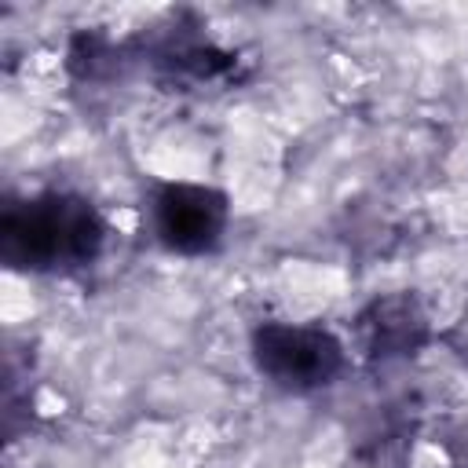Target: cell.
Segmentation results:
<instances>
[{"mask_svg": "<svg viewBox=\"0 0 468 468\" xmlns=\"http://www.w3.org/2000/svg\"><path fill=\"white\" fill-rule=\"evenodd\" d=\"M106 249L102 212L73 190H37L0 212V260L26 274H69Z\"/></svg>", "mask_w": 468, "mask_h": 468, "instance_id": "cell-1", "label": "cell"}, {"mask_svg": "<svg viewBox=\"0 0 468 468\" xmlns=\"http://www.w3.org/2000/svg\"><path fill=\"white\" fill-rule=\"evenodd\" d=\"M428 340V314L413 296H380L358 314V344L373 362L410 358Z\"/></svg>", "mask_w": 468, "mask_h": 468, "instance_id": "cell-4", "label": "cell"}, {"mask_svg": "<svg viewBox=\"0 0 468 468\" xmlns=\"http://www.w3.org/2000/svg\"><path fill=\"white\" fill-rule=\"evenodd\" d=\"M249 355L260 377L292 395L329 388L347 366L344 340L311 322H260L249 336Z\"/></svg>", "mask_w": 468, "mask_h": 468, "instance_id": "cell-2", "label": "cell"}, {"mask_svg": "<svg viewBox=\"0 0 468 468\" xmlns=\"http://www.w3.org/2000/svg\"><path fill=\"white\" fill-rule=\"evenodd\" d=\"M230 223V201L223 190L190 179L157 183L150 194L154 238L176 256H208Z\"/></svg>", "mask_w": 468, "mask_h": 468, "instance_id": "cell-3", "label": "cell"}]
</instances>
